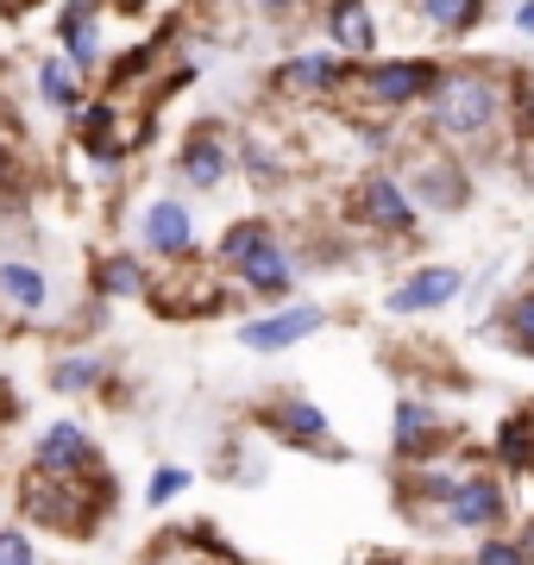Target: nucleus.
Wrapping results in <instances>:
<instances>
[{"label":"nucleus","mask_w":534,"mask_h":565,"mask_svg":"<svg viewBox=\"0 0 534 565\" xmlns=\"http://www.w3.org/2000/svg\"><path fill=\"white\" fill-rule=\"evenodd\" d=\"M421 132L434 145L459 151H491L515 139V70L503 63H440V82L421 102Z\"/></svg>","instance_id":"nucleus-1"},{"label":"nucleus","mask_w":534,"mask_h":565,"mask_svg":"<svg viewBox=\"0 0 534 565\" xmlns=\"http://www.w3.org/2000/svg\"><path fill=\"white\" fill-rule=\"evenodd\" d=\"M20 509L25 522L57 527V534H95L102 515L114 509V490H107V471H95V478H44V471H32L20 484Z\"/></svg>","instance_id":"nucleus-2"},{"label":"nucleus","mask_w":534,"mask_h":565,"mask_svg":"<svg viewBox=\"0 0 534 565\" xmlns=\"http://www.w3.org/2000/svg\"><path fill=\"white\" fill-rule=\"evenodd\" d=\"M396 177H403V189H409V202L421 214H466L472 207V170H466V158H452L447 145H434L428 132L403 139Z\"/></svg>","instance_id":"nucleus-3"},{"label":"nucleus","mask_w":534,"mask_h":565,"mask_svg":"<svg viewBox=\"0 0 534 565\" xmlns=\"http://www.w3.org/2000/svg\"><path fill=\"white\" fill-rule=\"evenodd\" d=\"M434 82H440V63L434 57H377L365 70H352L340 102L359 107V114H403V107L428 102Z\"/></svg>","instance_id":"nucleus-4"},{"label":"nucleus","mask_w":534,"mask_h":565,"mask_svg":"<svg viewBox=\"0 0 534 565\" xmlns=\"http://www.w3.org/2000/svg\"><path fill=\"white\" fill-rule=\"evenodd\" d=\"M352 221L365 226V233H384V239L409 245L415 226H421V207L409 202V189H403V177L396 170H365V177L352 182Z\"/></svg>","instance_id":"nucleus-5"},{"label":"nucleus","mask_w":534,"mask_h":565,"mask_svg":"<svg viewBox=\"0 0 534 565\" xmlns=\"http://www.w3.org/2000/svg\"><path fill=\"white\" fill-rule=\"evenodd\" d=\"M145 132H151V107H126L120 95H95L76 114V145L102 163H120L126 151H139Z\"/></svg>","instance_id":"nucleus-6"},{"label":"nucleus","mask_w":534,"mask_h":565,"mask_svg":"<svg viewBox=\"0 0 534 565\" xmlns=\"http://www.w3.org/2000/svg\"><path fill=\"white\" fill-rule=\"evenodd\" d=\"M447 527L459 534H478V541H491L496 527L510 522V484H503V471L491 465H478V471H459V484H452V503L440 515Z\"/></svg>","instance_id":"nucleus-7"},{"label":"nucleus","mask_w":534,"mask_h":565,"mask_svg":"<svg viewBox=\"0 0 534 565\" xmlns=\"http://www.w3.org/2000/svg\"><path fill=\"white\" fill-rule=\"evenodd\" d=\"M145 302L158 308V315H177V321H202V315H221L226 308V282H214L207 264H170L164 282H151V296Z\"/></svg>","instance_id":"nucleus-8"},{"label":"nucleus","mask_w":534,"mask_h":565,"mask_svg":"<svg viewBox=\"0 0 534 565\" xmlns=\"http://www.w3.org/2000/svg\"><path fill=\"white\" fill-rule=\"evenodd\" d=\"M352 82V63L333 57V51H302V57H284L270 70V88L289 95V102H340Z\"/></svg>","instance_id":"nucleus-9"},{"label":"nucleus","mask_w":534,"mask_h":565,"mask_svg":"<svg viewBox=\"0 0 534 565\" xmlns=\"http://www.w3.org/2000/svg\"><path fill=\"white\" fill-rule=\"evenodd\" d=\"M321 327H328V308L321 302H284V308H270V315H258V321H239L233 340L246 345V352H289V345L314 340Z\"/></svg>","instance_id":"nucleus-10"},{"label":"nucleus","mask_w":534,"mask_h":565,"mask_svg":"<svg viewBox=\"0 0 534 565\" xmlns=\"http://www.w3.org/2000/svg\"><path fill=\"white\" fill-rule=\"evenodd\" d=\"M32 471L44 478H95L102 471V452H95V434L83 422H51L32 440Z\"/></svg>","instance_id":"nucleus-11"},{"label":"nucleus","mask_w":534,"mask_h":565,"mask_svg":"<svg viewBox=\"0 0 534 565\" xmlns=\"http://www.w3.org/2000/svg\"><path fill=\"white\" fill-rule=\"evenodd\" d=\"M265 427L277 434V440L302 446V452H333V459H340V446H333V422L309 403V396H296V390H284V396H270V403H265Z\"/></svg>","instance_id":"nucleus-12"},{"label":"nucleus","mask_w":534,"mask_h":565,"mask_svg":"<svg viewBox=\"0 0 534 565\" xmlns=\"http://www.w3.org/2000/svg\"><path fill=\"white\" fill-rule=\"evenodd\" d=\"M233 139H226L214 120L202 126H189V139L177 145V177L189 182V189H221L226 177H233Z\"/></svg>","instance_id":"nucleus-13"},{"label":"nucleus","mask_w":534,"mask_h":565,"mask_svg":"<svg viewBox=\"0 0 534 565\" xmlns=\"http://www.w3.org/2000/svg\"><path fill=\"white\" fill-rule=\"evenodd\" d=\"M466 296V277L452 270V264H421L415 277H403L384 296V315H440L447 302H459Z\"/></svg>","instance_id":"nucleus-14"},{"label":"nucleus","mask_w":534,"mask_h":565,"mask_svg":"<svg viewBox=\"0 0 534 565\" xmlns=\"http://www.w3.org/2000/svg\"><path fill=\"white\" fill-rule=\"evenodd\" d=\"M139 233H145V252H151V258H164V264L195 258V214H189L177 195H158V202L145 207Z\"/></svg>","instance_id":"nucleus-15"},{"label":"nucleus","mask_w":534,"mask_h":565,"mask_svg":"<svg viewBox=\"0 0 534 565\" xmlns=\"http://www.w3.org/2000/svg\"><path fill=\"white\" fill-rule=\"evenodd\" d=\"M391 446L403 465H421L434 459L440 446H447V422H440V408L428 403V396H403L396 403V422H391Z\"/></svg>","instance_id":"nucleus-16"},{"label":"nucleus","mask_w":534,"mask_h":565,"mask_svg":"<svg viewBox=\"0 0 534 565\" xmlns=\"http://www.w3.org/2000/svg\"><path fill=\"white\" fill-rule=\"evenodd\" d=\"M328 51L333 57H371L377 63V7H365V0H333L328 13Z\"/></svg>","instance_id":"nucleus-17"},{"label":"nucleus","mask_w":534,"mask_h":565,"mask_svg":"<svg viewBox=\"0 0 534 565\" xmlns=\"http://www.w3.org/2000/svg\"><path fill=\"white\" fill-rule=\"evenodd\" d=\"M57 57L76 70V76H95L102 70V7H63L57 13Z\"/></svg>","instance_id":"nucleus-18"},{"label":"nucleus","mask_w":534,"mask_h":565,"mask_svg":"<svg viewBox=\"0 0 534 565\" xmlns=\"http://www.w3.org/2000/svg\"><path fill=\"white\" fill-rule=\"evenodd\" d=\"M233 277L246 282L252 296H265V302H284L289 289H296V258H289V245L284 239H265L258 252H252Z\"/></svg>","instance_id":"nucleus-19"},{"label":"nucleus","mask_w":534,"mask_h":565,"mask_svg":"<svg viewBox=\"0 0 534 565\" xmlns=\"http://www.w3.org/2000/svg\"><path fill=\"white\" fill-rule=\"evenodd\" d=\"M0 308H7L13 321L44 315V308H51V277L25 258H0Z\"/></svg>","instance_id":"nucleus-20"},{"label":"nucleus","mask_w":534,"mask_h":565,"mask_svg":"<svg viewBox=\"0 0 534 565\" xmlns=\"http://www.w3.org/2000/svg\"><path fill=\"white\" fill-rule=\"evenodd\" d=\"M88 282H95V296H107V302H132V296H151V277H145V264L132 258V252H107V258H95Z\"/></svg>","instance_id":"nucleus-21"},{"label":"nucleus","mask_w":534,"mask_h":565,"mask_svg":"<svg viewBox=\"0 0 534 565\" xmlns=\"http://www.w3.org/2000/svg\"><path fill=\"white\" fill-rule=\"evenodd\" d=\"M484 0H421L415 7V20L434 25V39H472L478 25H484Z\"/></svg>","instance_id":"nucleus-22"},{"label":"nucleus","mask_w":534,"mask_h":565,"mask_svg":"<svg viewBox=\"0 0 534 565\" xmlns=\"http://www.w3.org/2000/svg\"><path fill=\"white\" fill-rule=\"evenodd\" d=\"M491 452H496V471H534V408L503 415Z\"/></svg>","instance_id":"nucleus-23"},{"label":"nucleus","mask_w":534,"mask_h":565,"mask_svg":"<svg viewBox=\"0 0 534 565\" xmlns=\"http://www.w3.org/2000/svg\"><path fill=\"white\" fill-rule=\"evenodd\" d=\"M491 333H496L503 345H510V352H522V359H534V282H522V289H515L510 302L496 308Z\"/></svg>","instance_id":"nucleus-24"},{"label":"nucleus","mask_w":534,"mask_h":565,"mask_svg":"<svg viewBox=\"0 0 534 565\" xmlns=\"http://www.w3.org/2000/svg\"><path fill=\"white\" fill-rule=\"evenodd\" d=\"M39 102L76 120V114L88 107V102H83V76H76L63 57H44V63H39Z\"/></svg>","instance_id":"nucleus-25"},{"label":"nucleus","mask_w":534,"mask_h":565,"mask_svg":"<svg viewBox=\"0 0 534 565\" xmlns=\"http://www.w3.org/2000/svg\"><path fill=\"white\" fill-rule=\"evenodd\" d=\"M107 384V359H95V352H63V359H51V390L57 396H88V390Z\"/></svg>","instance_id":"nucleus-26"},{"label":"nucleus","mask_w":534,"mask_h":565,"mask_svg":"<svg viewBox=\"0 0 534 565\" xmlns=\"http://www.w3.org/2000/svg\"><path fill=\"white\" fill-rule=\"evenodd\" d=\"M265 239H277V226H270V221H258V214H252V221H233L221 233V245H214V264H221V270H239V264H246Z\"/></svg>","instance_id":"nucleus-27"},{"label":"nucleus","mask_w":534,"mask_h":565,"mask_svg":"<svg viewBox=\"0 0 534 565\" xmlns=\"http://www.w3.org/2000/svg\"><path fill=\"white\" fill-rule=\"evenodd\" d=\"M233 158L246 163L252 189H277V177H284V163L270 158V145L258 139V132H239V139H233Z\"/></svg>","instance_id":"nucleus-28"},{"label":"nucleus","mask_w":534,"mask_h":565,"mask_svg":"<svg viewBox=\"0 0 534 565\" xmlns=\"http://www.w3.org/2000/svg\"><path fill=\"white\" fill-rule=\"evenodd\" d=\"M189 484H195V471H189V465H158V471H151V484H145V503L164 509L170 497H183Z\"/></svg>","instance_id":"nucleus-29"},{"label":"nucleus","mask_w":534,"mask_h":565,"mask_svg":"<svg viewBox=\"0 0 534 565\" xmlns=\"http://www.w3.org/2000/svg\"><path fill=\"white\" fill-rule=\"evenodd\" d=\"M515 145L534 158V76H515Z\"/></svg>","instance_id":"nucleus-30"},{"label":"nucleus","mask_w":534,"mask_h":565,"mask_svg":"<svg viewBox=\"0 0 534 565\" xmlns=\"http://www.w3.org/2000/svg\"><path fill=\"white\" fill-rule=\"evenodd\" d=\"M0 565H39V546H32V534L13 522H0Z\"/></svg>","instance_id":"nucleus-31"},{"label":"nucleus","mask_w":534,"mask_h":565,"mask_svg":"<svg viewBox=\"0 0 534 565\" xmlns=\"http://www.w3.org/2000/svg\"><path fill=\"white\" fill-rule=\"evenodd\" d=\"M472 565H528V559H522L515 534H491V541H478V546H472Z\"/></svg>","instance_id":"nucleus-32"},{"label":"nucleus","mask_w":534,"mask_h":565,"mask_svg":"<svg viewBox=\"0 0 534 565\" xmlns=\"http://www.w3.org/2000/svg\"><path fill=\"white\" fill-rule=\"evenodd\" d=\"M20 182H25L20 151H13V145H0V195H7V189H20Z\"/></svg>","instance_id":"nucleus-33"},{"label":"nucleus","mask_w":534,"mask_h":565,"mask_svg":"<svg viewBox=\"0 0 534 565\" xmlns=\"http://www.w3.org/2000/svg\"><path fill=\"white\" fill-rule=\"evenodd\" d=\"M510 25L522 32V39H534V0H522V7H510Z\"/></svg>","instance_id":"nucleus-34"},{"label":"nucleus","mask_w":534,"mask_h":565,"mask_svg":"<svg viewBox=\"0 0 534 565\" xmlns=\"http://www.w3.org/2000/svg\"><path fill=\"white\" fill-rule=\"evenodd\" d=\"M515 546H522V559L534 565V515H528V522H522V527H515Z\"/></svg>","instance_id":"nucleus-35"},{"label":"nucleus","mask_w":534,"mask_h":565,"mask_svg":"<svg viewBox=\"0 0 534 565\" xmlns=\"http://www.w3.org/2000/svg\"><path fill=\"white\" fill-rule=\"evenodd\" d=\"M365 565H409V559H396V553H371Z\"/></svg>","instance_id":"nucleus-36"}]
</instances>
